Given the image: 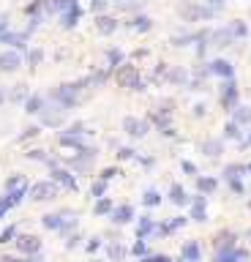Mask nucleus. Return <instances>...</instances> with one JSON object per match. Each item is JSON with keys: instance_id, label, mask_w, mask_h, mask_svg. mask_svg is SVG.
Returning a JSON list of instances; mask_svg holds the SVG:
<instances>
[{"instance_id": "f257e3e1", "label": "nucleus", "mask_w": 251, "mask_h": 262, "mask_svg": "<svg viewBox=\"0 0 251 262\" xmlns=\"http://www.w3.org/2000/svg\"><path fill=\"white\" fill-rule=\"evenodd\" d=\"M82 87H87V79H79V82H69V85H58L55 90L49 93V98L55 104H60L66 112L69 110H74L77 107V101H79V90Z\"/></svg>"}, {"instance_id": "f03ea898", "label": "nucleus", "mask_w": 251, "mask_h": 262, "mask_svg": "<svg viewBox=\"0 0 251 262\" xmlns=\"http://www.w3.org/2000/svg\"><path fill=\"white\" fill-rule=\"evenodd\" d=\"M178 14L186 19V22H208V19L216 17V11H210L208 6H202V3L180 0V3H178Z\"/></svg>"}, {"instance_id": "7ed1b4c3", "label": "nucleus", "mask_w": 251, "mask_h": 262, "mask_svg": "<svg viewBox=\"0 0 251 262\" xmlns=\"http://www.w3.org/2000/svg\"><path fill=\"white\" fill-rule=\"evenodd\" d=\"M38 115H41V126H46V129H60L69 112H66L60 104H55L52 98H44L41 112H38Z\"/></svg>"}, {"instance_id": "20e7f679", "label": "nucleus", "mask_w": 251, "mask_h": 262, "mask_svg": "<svg viewBox=\"0 0 251 262\" xmlns=\"http://www.w3.org/2000/svg\"><path fill=\"white\" fill-rule=\"evenodd\" d=\"M58 186L52 183V180H38V183H33L28 194H30V199L33 202H46V199H55L58 197Z\"/></svg>"}, {"instance_id": "39448f33", "label": "nucleus", "mask_w": 251, "mask_h": 262, "mask_svg": "<svg viewBox=\"0 0 251 262\" xmlns=\"http://www.w3.org/2000/svg\"><path fill=\"white\" fill-rule=\"evenodd\" d=\"M118 82L120 87H131V90H145V82L139 79L137 69H134L131 63L128 66H118Z\"/></svg>"}, {"instance_id": "423d86ee", "label": "nucleus", "mask_w": 251, "mask_h": 262, "mask_svg": "<svg viewBox=\"0 0 251 262\" xmlns=\"http://www.w3.org/2000/svg\"><path fill=\"white\" fill-rule=\"evenodd\" d=\"M49 180L58 186V189L63 186L66 191H77V180H74V175L69 170H63V167H52V178Z\"/></svg>"}, {"instance_id": "0eeeda50", "label": "nucleus", "mask_w": 251, "mask_h": 262, "mask_svg": "<svg viewBox=\"0 0 251 262\" xmlns=\"http://www.w3.org/2000/svg\"><path fill=\"white\" fill-rule=\"evenodd\" d=\"M219 93H221V104L232 112L237 107V85H235V79H224V85L219 87Z\"/></svg>"}, {"instance_id": "6e6552de", "label": "nucleus", "mask_w": 251, "mask_h": 262, "mask_svg": "<svg viewBox=\"0 0 251 262\" xmlns=\"http://www.w3.org/2000/svg\"><path fill=\"white\" fill-rule=\"evenodd\" d=\"M123 131L128 134V137H134V139H142L147 131H150V126H147V120H139V118H126V120H123Z\"/></svg>"}, {"instance_id": "1a4fd4ad", "label": "nucleus", "mask_w": 251, "mask_h": 262, "mask_svg": "<svg viewBox=\"0 0 251 262\" xmlns=\"http://www.w3.org/2000/svg\"><path fill=\"white\" fill-rule=\"evenodd\" d=\"M232 44H235V36H232V30H229V25L210 30V46H219V49H224V46H232Z\"/></svg>"}, {"instance_id": "9d476101", "label": "nucleus", "mask_w": 251, "mask_h": 262, "mask_svg": "<svg viewBox=\"0 0 251 262\" xmlns=\"http://www.w3.org/2000/svg\"><path fill=\"white\" fill-rule=\"evenodd\" d=\"M17 248L22 254H28V257H33V254L41 251V238H36V235H19V238L14 240Z\"/></svg>"}, {"instance_id": "9b49d317", "label": "nucleus", "mask_w": 251, "mask_h": 262, "mask_svg": "<svg viewBox=\"0 0 251 262\" xmlns=\"http://www.w3.org/2000/svg\"><path fill=\"white\" fill-rule=\"evenodd\" d=\"M19 66H22V55L14 49H6V52H0V71L3 74H14Z\"/></svg>"}, {"instance_id": "f8f14e48", "label": "nucleus", "mask_w": 251, "mask_h": 262, "mask_svg": "<svg viewBox=\"0 0 251 262\" xmlns=\"http://www.w3.org/2000/svg\"><path fill=\"white\" fill-rule=\"evenodd\" d=\"M208 74H216V77H221V79H232L235 77V69H232L229 60L216 58V60H210V63H208Z\"/></svg>"}, {"instance_id": "ddd939ff", "label": "nucleus", "mask_w": 251, "mask_h": 262, "mask_svg": "<svg viewBox=\"0 0 251 262\" xmlns=\"http://www.w3.org/2000/svg\"><path fill=\"white\" fill-rule=\"evenodd\" d=\"M0 44H9L14 52H28V44H25V33L6 30V33H0Z\"/></svg>"}, {"instance_id": "4468645a", "label": "nucleus", "mask_w": 251, "mask_h": 262, "mask_svg": "<svg viewBox=\"0 0 251 262\" xmlns=\"http://www.w3.org/2000/svg\"><path fill=\"white\" fill-rule=\"evenodd\" d=\"M191 219L196 221V224H205V221H208V197H205V194H196V197H194Z\"/></svg>"}, {"instance_id": "2eb2a0df", "label": "nucleus", "mask_w": 251, "mask_h": 262, "mask_svg": "<svg viewBox=\"0 0 251 262\" xmlns=\"http://www.w3.org/2000/svg\"><path fill=\"white\" fill-rule=\"evenodd\" d=\"M110 221H112V224H118V227H123V224H128V221H134V207H131V205H120V207H112V213H110Z\"/></svg>"}, {"instance_id": "dca6fc26", "label": "nucleus", "mask_w": 251, "mask_h": 262, "mask_svg": "<svg viewBox=\"0 0 251 262\" xmlns=\"http://www.w3.org/2000/svg\"><path fill=\"white\" fill-rule=\"evenodd\" d=\"M79 17H82V9H79V3H77V6H71L69 11L60 14V28H63V30H74V28H77V22H79Z\"/></svg>"}, {"instance_id": "f3484780", "label": "nucleus", "mask_w": 251, "mask_h": 262, "mask_svg": "<svg viewBox=\"0 0 251 262\" xmlns=\"http://www.w3.org/2000/svg\"><path fill=\"white\" fill-rule=\"evenodd\" d=\"M183 262H202V248H199V243L196 240H186L183 243V257H180Z\"/></svg>"}, {"instance_id": "a211bd4d", "label": "nucleus", "mask_w": 251, "mask_h": 262, "mask_svg": "<svg viewBox=\"0 0 251 262\" xmlns=\"http://www.w3.org/2000/svg\"><path fill=\"white\" fill-rule=\"evenodd\" d=\"M167 82H169V85H178V87L188 85V71L183 69V66H175V69L167 71Z\"/></svg>"}, {"instance_id": "6ab92c4d", "label": "nucleus", "mask_w": 251, "mask_h": 262, "mask_svg": "<svg viewBox=\"0 0 251 262\" xmlns=\"http://www.w3.org/2000/svg\"><path fill=\"white\" fill-rule=\"evenodd\" d=\"M202 153H205L208 159H219L221 153H224V142L221 139H205V142H202V147H199Z\"/></svg>"}, {"instance_id": "aec40b11", "label": "nucleus", "mask_w": 251, "mask_h": 262, "mask_svg": "<svg viewBox=\"0 0 251 262\" xmlns=\"http://www.w3.org/2000/svg\"><path fill=\"white\" fill-rule=\"evenodd\" d=\"M216 186H219V180L216 178H210V175H196V191L199 194H213L216 191Z\"/></svg>"}, {"instance_id": "412c9836", "label": "nucleus", "mask_w": 251, "mask_h": 262, "mask_svg": "<svg viewBox=\"0 0 251 262\" xmlns=\"http://www.w3.org/2000/svg\"><path fill=\"white\" fill-rule=\"evenodd\" d=\"M126 254H128V248L123 243H107V257H110V262H123L126 259Z\"/></svg>"}, {"instance_id": "4be33fe9", "label": "nucleus", "mask_w": 251, "mask_h": 262, "mask_svg": "<svg viewBox=\"0 0 251 262\" xmlns=\"http://www.w3.org/2000/svg\"><path fill=\"white\" fill-rule=\"evenodd\" d=\"M96 30H98V33H104V36H112V33L118 30V19H112V17H104V14H101V17L96 19Z\"/></svg>"}, {"instance_id": "5701e85b", "label": "nucleus", "mask_w": 251, "mask_h": 262, "mask_svg": "<svg viewBox=\"0 0 251 262\" xmlns=\"http://www.w3.org/2000/svg\"><path fill=\"white\" fill-rule=\"evenodd\" d=\"M41 104H44V96L41 93H33V96L25 98V112H28V115H38V112H41Z\"/></svg>"}, {"instance_id": "b1692460", "label": "nucleus", "mask_w": 251, "mask_h": 262, "mask_svg": "<svg viewBox=\"0 0 251 262\" xmlns=\"http://www.w3.org/2000/svg\"><path fill=\"white\" fill-rule=\"evenodd\" d=\"M232 123L235 126H248L251 123V107H235L232 110Z\"/></svg>"}, {"instance_id": "393cba45", "label": "nucleus", "mask_w": 251, "mask_h": 262, "mask_svg": "<svg viewBox=\"0 0 251 262\" xmlns=\"http://www.w3.org/2000/svg\"><path fill=\"white\" fill-rule=\"evenodd\" d=\"M118 66H123V52H120L118 46H112V49L107 52V71L112 74L115 69H118Z\"/></svg>"}, {"instance_id": "a878e982", "label": "nucleus", "mask_w": 251, "mask_h": 262, "mask_svg": "<svg viewBox=\"0 0 251 262\" xmlns=\"http://www.w3.org/2000/svg\"><path fill=\"white\" fill-rule=\"evenodd\" d=\"M169 202L172 205H186L188 202V197H186V191H183L180 183H175L172 189H169Z\"/></svg>"}, {"instance_id": "bb28decb", "label": "nucleus", "mask_w": 251, "mask_h": 262, "mask_svg": "<svg viewBox=\"0 0 251 262\" xmlns=\"http://www.w3.org/2000/svg\"><path fill=\"white\" fill-rule=\"evenodd\" d=\"M126 28H134V30H139V33H147V30H150L153 28V22H150V19H147V17H134L131 19V22H126Z\"/></svg>"}, {"instance_id": "cd10ccee", "label": "nucleus", "mask_w": 251, "mask_h": 262, "mask_svg": "<svg viewBox=\"0 0 251 262\" xmlns=\"http://www.w3.org/2000/svg\"><path fill=\"white\" fill-rule=\"evenodd\" d=\"M235 240H237L235 232H221L213 243H216V248H235Z\"/></svg>"}, {"instance_id": "c85d7f7f", "label": "nucleus", "mask_w": 251, "mask_h": 262, "mask_svg": "<svg viewBox=\"0 0 251 262\" xmlns=\"http://www.w3.org/2000/svg\"><path fill=\"white\" fill-rule=\"evenodd\" d=\"M93 213H96V216H110V213H112V199H110V197L96 199V207H93Z\"/></svg>"}, {"instance_id": "c756f323", "label": "nucleus", "mask_w": 251, "mask_h": 262, "mask_svg": "<svg viewBox=\"0 0 251 262\" xmlns=\"http://www.w3.org/2000/svg\"><path fill=\"white\" fill-rule=\"evenodd\" d=\"M25 156H28L30 161H44V164H49V167H58V161L49 159V156H46V150H38V147H36V150H28Z\"/></svg>"}, {"instance_id": "7c9ffc66", "label": "nucleus", "mask_w": 251, "mask_h": 262, "mask_svg": "<svg viewBox=\"0 0 251 262\" xmlns=\"http://www.w3.org/2000/svg\"><path fill=\"white\" fill-rule=\"evenodd\" d=\"M60 221H63V213H46V216H41V224L46 230H58Z\"/></svg>"}, {"instance_id": "2f4dec72", "label": "nucleus", "mask_w": 251, "mask_h": 262, "mask_svg": "<svg viewBox=\"0 0 251 262\" xmlns=\"http://www.w3.org/2000/svg\"><path fill=\"white\" fill-rule=\"evenodd\" d=\"M60 145L63 147H85V142H82V137H74V134H60Z\"/></svg>"}, {"instance_id": "473e14b6", "label": "nucleus", "mask_w": 251, "mask_h": 262, "mask_svg": "<svg viewBox=\"0 0 251 262\" xmlns=\"http://www.w3.org/2000/svg\"><path fill=\"white\" fill-rule=\"evenodd\" d=\"M237 248V246H235ZM235 248H216L213 262H235Z\"/></svg>"}, {"instance_id": "72a5a7b5", "label": "nucleus", "mask_w": 251, "mask_h": 262, "mask_svg": "<svg viewBox=\"0 0 251 262\" xmlns=\"http://www.w3.org/2000/svg\"><path fill=\"white\" fill-rule=\"evenodd\" d=\"M44 60V49H38V46H33V49H28V69H36L38 63Z\"/></svg>"}, {"instance_id": "f704fd0d", "label": "nucleus", "mask_w": 251, "mask_h": 262, "mask_svg": "<svg viewBox=\"0 0 251 262\" xmlns=\"http://www.w3.org/2000/svg\"><path fill=\"white\" fill-rule=\"evenodd\" d=\"M142 202H145L147 207H156L161 202V194L156 191V189H145V194H142Z\"/></svg>"}, {"instance_id": "c9c22d12", "label": "nucleus", "mask_w": 251, "mask_h": 262, "mask_svg": "<svg viewBox=\"0 0 251 262\" xmlns=\"http://www.w3.org/2000/svg\"><path fill=\"white\" fill-rule=\"evenodd\" d=\"M30 93H28V85H14V90H11V101H25V98H28Z\"/></svg>"}, {"instance_id": "e433bc0d", "label": "nucleus", "mask_w": 251, "mask_h": 262, "mask_svg": "<svg viewBox=\"0 0 251 262\" xmlns=\"http://www.w3.org/2000/svg\"><path fill=\"white\" fill-rule=\"evenodd\" d=\"M77 224H79L77 219H63V221H60V227H58V232L60 235H71L74 230H77Z\"/></svg>"}, {"instance_id": "4c0bfd02", "label": "nucleus", "mask_w": 251, "mask_h": 262, "mask_svg": "<svg viewBox=\"0 0 251 262\" xmlns=\"http://www.w3.org/2000/svg\"><path fill=\"white\" fill-rule=\"evenodd\" d=\"M224 137H227V139H240V137H243L240 126H235L232 120H229V123H227V129H224Z\"/></svg>"}, {"instance_id": "58836bf2", "label": "nucleus", "mask_w": 251, "mask_h": 262, "mask_svg": "<svg viewBox=\"0 0 251 262\" xmlns=\"http://www.w3.org/2000/svg\"><path fill=\"white\" fill-rule=\"evenodd\" d=\"M28 180L22 178V175H11L9 180H6V191H14V189H19V186H25Z\"/></svg>"}, {"instance_id": "ea45409f", "label": "nucleus", "mask_w": 251, "mask_h": 262, "mask_svg": "<svg viewBox=\"0 0 251 262\" xmlns=\"http://www.w3.org/2000/svg\"><path fill=\"white\" fill-rule=\"evenodd\" d=\"M229 30H232V36H235V38H246V36H248L246 22H232V25H229Z\"/></svg>"}, {"instance_id": "a19ab883", "label": "nucleus", "mask_w": 251, "mask_h": 262, "mask_svg": "<svg viewBox=\"0 0 251 262\" xmlns=\"http://www.w3.org/2000/svg\"><path fill=\"white\" fill-rule=\"evenodd\" d=\"M188 224V219H183V216H175L169 224H164L167 227V232H178V230H183V227Z\"/></svg>"}, {"instance_id": "79ce46f5", "label": "nucleus", "mask_w": 251, "mask_h": 262, "mask_svg": "<svg viewBox=\"0 0 251 262\" xmlns=\"http://www.w3.org/2000/svg\"><path fill=\"white\" fill-rule=\"evenodd\" d=\"M17 238V227L11 224V227H6L3 232H0V243H11V240Z\"/></svg>"}, {"instance_id": "37998d69", "label": "nucleus", "mask_w": 251, "mask_h": 262, "mask_svg": "<svg viewBox=\"0 0 251 262\" xmlns=\"http://www.w3.org/2000/svg\"><path fill=\"white\" fill-rule=\"evenodd\" d=\"M139 262H172V259L167 254H145V257H139Z\"/></svg>"}, {"instance_id": "c03bdc74", "label": "nucleus", "mask_w": 251, "mask_h": 262, "mask_svg": "<svg viewBox=\"0 0 251 262\" xmlns=\"http://www.w3.org/2000/svg\"><path fill=\"white\" fill-rule=\"evenodd\" d=\"M131 254H137V257H145V254H147V240H137V243L131 246Z\"/></svg>"}, {"instance_id": "a18cd8bd", "label": "nucleus", "mask_w": 251, "mask_h": 262, "mask_svg": "<svg viewBox=\"0 0 251 262\" xmlns=\"http://www.w3.org/2000/svg\"><path fill=\"white\" fill-rule=\"evenodd\" d=\"M38 131H41V126H30V129H25L22 134H19V142H22V139H30V137H36Z\"/></svg>"}, {"instance_id": "49530a36", "label": "nucleus", "mask_w": 251, "mask_h": 262, "mask_svg": "<svg viewBox=\"0 0 251 262\" xmlns=\"http://www.w3.org/2000/svg\"><path fill=\"white\" fill-rule=\"evenodd\" d=\"M90 191H93V197H98V199H101V197H104V191H107V183H104V180H98V183H93V189H90Z\"/></svg>"}, {"instance_id": "de8ad7c7", "label": "nucleus", "mask_w": 251, "mask_h": 262, "mask_svg": "<svg viewBox=\"0 0 251 262\" xmlns=\"http://www.w3.org/2000/svg\"><path fill=\"white\" fill-rule=\"evenodd\" d=\"M229 180V189H232L235 194H243L246 189H243V183H240V178H227Z\"/></svg>"}, {"instance_id": "09e8293b", "label": "nucleus", "mask_w": 251, "mask_h": 262, "mask_svg": "<svg viewBox=\"0 0 251 262\" xmlns=\"http://www.w3.org/2000/svg\"><path fill=\"white\" fill-rule=\"evenodd\" d=\"M134 156H137V153H134L131 147H118V159H120V161H126V159H134Z\"/></svg>"}, {"instance_id": "8fccbe9b", "label": "nucleus", "mask_w": 251, "mask_h": 262, "mask_svg": "<svg viewBox=\"0 0 251 262\" xmlns=\"http://www.w3.org/2000/svg\"><path fill=\"white\" fill-rule=\"evenodd\" d=\"M191 44V36H172V46H186Z\"/></svg>"}, {"instance_id": "3c124183", "label": "nucleus", "mask_w": 251, "mask_h": 262, "mask_svg": "<svg viewBox=\"0 0 251 262\" xmlns=\"http://www.w3.org/2000/svg\"><path fill=\"white\" fill-rule=\"evenodd\" d=\"M115 175H120V172H118V167H110V170H104V172H101V180L107 183V180H112V178H115Z\"/></svg>"}, {"instance_id": "603ef678", "label": "nucleus", "mask_w": 251, "mask_h": 262, "mask_svg": "<svg viewBox=\"0 0 251 262\" xmlns=\"http://www.w3.org/2000/svg\"><path fill=\"white\" fill-rule=\"evenodd\" d=\"M180 167H183V172H186V175H191V178H194V175H199V172H196V167L191 164V161H183Z\"/></svg>"}, {"instance_id": "864d4df0", "label": "nucleus", "mask_w": 251, "mask_h": 262, "mask_svg": "<svg viewBox=\"0 0 251 262\" xmlns=\"http://www.w3.org/2000/svg\"><path fill=\"white\" fill-rule=\"evenodd\" d=\"M235 262H248V251H246V248H235Z\"/></svg>"}, {"instance_id": "5fc2aeb1", "label": "nucleus", "mask_w": 251, "mask_h": 262, "mask_svg": "<svg viewBox=\"0 0 251 262\" xmlns=\"http://www.w3.org/2000/svg\"><path fill=\"white\" fill-rule=\"evenodd\" d=\"M205 6H208L210 11H221V9H224V0H208Z\"/></svg>"}, {"instance_id": "6e6d98bb", "label": "nucleus", "mask_w": 251, "mask_h": 262, "mask_svg": "<svg viewBox=\"0 0 251 262\" xmlns=\"http://www.w3.org/2000/svg\"><path fill=\"white\" fill-rule=\"evenodd\" d=\"M96 248H101V238H93L90 243H87V251H96Z\"/></svg>"}, {"instance_id": "4d7b16f0", "label": "nucleus", "mask_w": 251, "mask_h": 262, "mask_svg": "<svg viewBox=\"0 0 251 262\" xmlns=\"http://www.w3.org/2000/svg\"><path fill=\"white\" fill-rule=\"evenodd\" d=\"M205 110H208V107H205V104H196V107H194V110H191V112H194V115H196V118H202V115H205Z\"/></svg>"}, {"instance_id": "13d9d810", "label": "nucleus", "mask_w": 251, "mask_h": 262, "mask_svg": "<svg viewBox=\"0 0 251 262\" xmlns=\"http://www.w3.org/2000/svg\"><path fill=\"white\" fill-rule=\"evenodd\" d=\"M6 30H9V17L0 14V33H6Z\"/></svg>"}, {"instance_id": "bf43d9fd", "label": "nucleus", "mask_w": 251, "mask_h": 262, "mask_svg": "<svg viewBox=\"0 0 251 262\" xmlns=\"http://www.w3.org/2000/svg\"><path fill=\"white\" fill-rule=\"evenodd\" d=\"M3 262H44V259H19V257H3Z\"/></svg>"}, {"instance_id": "052dcab7", "label": "nucleus", "mask_w": 251, "mask_h": 262, "mask_svg": "<svg viewBox=\"0 0 251 262\" xmlns=\"http://www.w3.org/2000/svg\"><path fill=\"white\" fill-rule=\"evenodd\" d=\"M240 145H243V147H248V145H251V134H248V137H246V139H243V142H240Z\"/></svg>"}, {"instance_id": "680f3d73", "label": "nucleus", "mask_w": 251, "mask_h": 262, "mask_svg": "<svg viewBox=\"0 0 251 262\" xmlns=\"http://www.w3.org/2000/svg\"><path fill=\"white\" fill-rule=\"evenodd\" d=\"M6 101V93H3V87H0V104H3Z\"/></svg>"}, {"instance_id": "e2e57ef3", "label": "nucleus", "mask_w": 251, "mask_h": 262, "mask_svg": "<svg viewBox=\"0 0 251 262\" xmlns=\"http://www.w3.org/2000/svg\"><path fill=\"white\" fill-rule=\"evenodd\" d=\"M246 238H248V240H251V230H248V232H246Z\"/></svg>"}, {"instance_id": "0e129e2a", "label": "nucleus", "mask_w": 251, "mask_h": 262, "mask_svg": "<svg viewBox=\"0 0 251 262\" xmlns=\"http://www.w3.org/2000/svg\"><path fill=\"white\" fill-rule=\"evenodd\" d=\"M246 172H251V164H248V167H246Z\"/></svg>"}, {"instance_id": "69168bd1", "label": "nucleus", "mask_w": 251, "mask_h": 262, "mask_svg": "<svg viewBox=\"0 0 251 262\" xmlns=\"http://www.w3.org/2000/svg\"><path fill=\"white\" fill-rule=\"evenodd\" d=\"M98 3H107V0H98Z\"/></svg>"}]
</instances>
